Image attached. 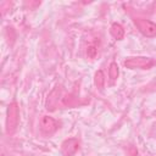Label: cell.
I'll list each match as a JSON object with an SVG mask.
<instances>
[{
	"instance_id": "1",
	"label": "cell",
	"mask_w": 156,
	"mask_h": 156,
	"mask_svg": "<svg viewBox=\"0 0 156 156\" xmlns=\"http://www.w3.org/2000/svg\"><path fill=\"white\" fill-rule=\"evenodd\" d=\"M20 122V110L17 102H11L7 106V116H6V132L12 133L18 127Z\"/></svg>"
},
{
	"instance_id": "2",
	"label": "cell",
	"mask_w": 156,
	"mask_h": 156,
	"mask_svg": "<svg viewBox=\"0 0 156 156\" xmlns=\"http://www.w3.org/2000/svg\"><path fill=\"white\" fill-rule=\"evenodd\" d=\"M155 65V61L151 57L146 56H134V57H128L124 61V66L130 69H149Z\"/></svg>"
},
{
	"instance_id": "3",
	"label": "cell",
	"mask_w": 156,
	"mask_h": 156,
	"mask_svg": "<svg viewBox=\"0 0 156 156\" xmlns=\"http://www.w3.org/2000/svg\"><path fill=\"white\" fill-rule=\"evenodd\" d=\"M135 24L138 26L139 30L145 37H155L156 35V24L145 18H135Z\"/></svg>"
},
{
	"instance_id": "4",
	"label": "cell",
	"mask_w": 156,
	"mask_h": 156,
	"mask_svg": "<svg viewBox=\"0 0 156 156\" xmlns=\"http://www.w3.org/2000/svg\"><path fill=\"white\" fill-rule=\"evenodd\" d=\"M78 150H79V141L76 138L66 139L61 144V151L63 156H74Z\"/></svg>"
},
{
	"instance_id": "5",
	"label": "cell",
	"mask_w": 156,
	"mask_h": 156,
	"mask_svg": "<svg viewBox=\"0 0 156 156\" xmlns=\"http://www.w3.org/2000/svg\"><path fill=\"white\" fill-rule=\"evenodd\" d=\"M39 124H40L41 132L45 133V134H52L58 128V124H57L56 119H54L50 116H43L40 118V123Z\"/></svg>"
},
{
	"instance_id": "6",
	"label": "cell",
	"mask_w": 156,
	"mask_h": 156,
	"mask_svg": "<svg viewBox=\"0 0 156 156\" xmlns=\"http://www.w3.org/2000/svg\"><path fill=\"white\" fill-rule=\"evenodd\" d=\"M60 95H61V89L58 87L54 88L50 94L48 95V99H46V110L49 111H54L57 105H58V100H60Z\"/></svg>"
},
{
	"instance_id": "7",
	"label": "cell",
	"mask_w": 156,
	"mask_h": 156,
	"mask_svg": "<svg viewBox=\"0 0 156 156\" xmlns=\"http://www.w3.org/2000/svg\"><path fill=\"white\" fill-rule=\"evenodd\" d=\"M110 33L117 40H122L123 37H124V29L119 23H112L111 28H110Z\"/></svg>"
},
{
	"instance_id": "8",
	"label": "cell",
	"mask_w": 156,
	"mask_h": 156,
	"mask_svg": "<svg viewBox=\"0 0 156 156\" xmlns=\"http://www.w3.org/2000/svg\"><path fill=\"white\" fill-rule=\"evenodd\" d=\"M94 83H95L98 89H100V90L104 89V87H105V74L101 69L96 71V73L94 76Z\"/></svg>"
},
{
	"instance_id": "9",
	"label": "cell",
	"mask_w": 156,
	"mask_h": 156,
	"mask_svg": "<svg viewBox=\"0 0 156 156\" xmlns=\"http://www.w3.org/2000/svg\"><path fill=\"white\" fill-rule=\"evenodd\" d=\"M118 73H119V69H118V66L116 62H112L108 67V76L112 80H116L117 77H118Z\"/></svg>"
},
{
	"instance_id": "10",
	"label": "cell",
	"mask_w": 156,
	"mask_h": 156,
	"mask_svg": "<svg viewBox=\"0 0 156 156\" xmlns=\"http://www.w3.org/2000/svg\"><path fill=\"white\" fill-rule=\"evenodd\" d=\"M98 55V49L95 45H89L87 48V57L90 58V60H94Z\"/></svg>"
}]
</instances>
